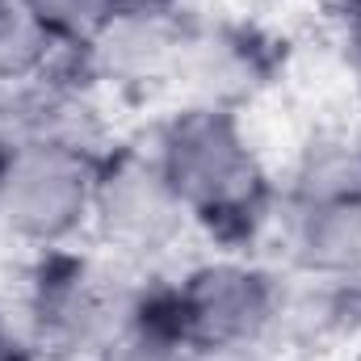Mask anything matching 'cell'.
I'll use <instances>...</instances> for the list:
<instances>
[{
    "label": "cell",
    "instance_id": "obj_7",
    "mask_svg": "<svg viewBox=\"0 0 361 361\" xmlns=\"http://www.w3.org/2000/svg\"><path fill=\"white\" fill-rule=\"evenodd\" d=\"M189 17L185 13H118L92 42L85 68L122 89H173Z\"/></svg>",
    "mask_w": 361,
    "mask_h": 361
},
{
    "label": "cell",
    "instance_id": "obj_6",
    "mask_svg": "<svg viewBox=\"0 0 361 361\" xmlns=\"http://www.w3.org/2000/svg\"><path fill=\"white\" fill-rule=\"evenodd\" d=\"M277 68L281 47L261 25L189 17L173 89H185L189 105H219L240 114L252 97H261L273 85Z\"/></svg>",
    "mask_w": 361,
    "mask_h": 361
},
{
    "label": "cell",
    "instance_id": "obj_12",
    "mask_svg": "<svg viewBox=\"0 0 361 361\" xmlns=\"http://www.w3.org/2000/svg\"><path fill=\"white\" fill-rule=\"evenodd\" d=\"M30 8L42 21V30L51 34V42L63 55L80 59V68H85V55L92 51V42L122 13L118 0H30Z\"/></svg>",
    "mask_w": 361,
    "mask_h": 361
},
{
    "label": "cell",
    "instance_id": "obj_2",
    "mask_svg": "<svg viewBox=\"0 0 361 361\" xmlns=\"http://www.w3.org/2000/svg\"><path fill=\"white\" fill-rule=\"evenodd\" d=\"M101 152L80 143L0 147V227L42 252L63 248L92 223Z\"/></svg>",
    "mask_w": 361,
    "mask_h": 361
},
{
    "label": "cell",
    "instance_id": "obj_9",
    "mask_svg": "<svg viewBox=\"0 0 361 361\" xmlns=\"http://www.w3.org/2000/svg\"><path fill=\"white\" fill-rule=\"evenodd\" d=\"M92 361H193L173 307V290H135L126 315L105 336Z\"/></svg>",
    "mask_w": 361,
    "mask_h": 361
},
{
    "label": "cell",
    "instance_id": "obj_16",
    "mask_svg": "<svg viewBox=\"0 0 361 361\" xmlns=\"http://www.w3.org/2000/svg\"><path fill=\"white\" fill-rule=\"evenodd\" d=\"M353 143H357V152H361V122H357V130H353Z\"/></svg>",
    "mask_w": 361,
    "mask_h": 361
},
{
    "label": "cell",
    "instance_id": "obj_1",
    "mask_svg": "<svg viewBox=\"0 0 361 361\" xmlns=\"http://www.w3.org/2000/svg\"><path fill=\"white\" fill-rule=\"evenodd\" d=\"M156 152L185 219L219 244H248L269 223L277 189L235 109L185 101L160 126Z\"/></svg>",
    "mask_w": 361,
    "mask_h": 361
},
{
    "label": "cell",
    "instance_id": "obj_11",
    "mask_svg": "<svg viewBox=\"0 0 361 361\" xmlns=\"http://www.w3.org/2000/svg\"><path fill=\"white\" fill-rule=\"evenodd\" d=\"M59 59H63V51L51 42V34L34 17L30 0H0V89L59 72L55 68Z\"/></svg>",
    "mask_w": 361,
    "mask_h": 361
},
{
    "label": "cell",
    "instance_id": "obj_5",
    "mask_svg": "<svg viewBox=\"0 0 361 361\" xmlns=\"http://www.w3.org/2000/svg\"><path fill=\"white\" fill-rule=\"evenodd\" d=\"M169 290L193 349H257L273 336L281 281L261 265L235 257L206 261Z\"/></svg>",
    "mask_w": 361,
    "mask_h": 361
},
{
    "label": "cell",
    "instance_id": "obj_4",
    "mask_svg": "<svg viewBox=\"0 0 361 361\" xmlns=\"http://www.w3.org/2000/svg\"><path fill=\"white\" fill-rule=\"evenodd\" d=\"M185 206L152 147H105L92 185V231L118 257H156L185 227Z\"/></svg>",
    "mask_w": 361,
    "mask_h": 361
},
{
    "label": "cell",
    "instance_id": "obj_15",
    "mask_svg": "<svg viewBox=\"0 0 361 361\" xmlns=\"http://www.w3.org/2000/svg\"><path fill=\"white\" fill-rule=\"evenodd\" d=\"M126 13H177L185 0H118Z\"/></svg>",
    "mask_w": 361,
    "mask_h": 361
},
{
    "label": "cell",
    "instance_id": "obj_8",
    "mask_svg": "<svg viewBox=\"0 0 361 361\" xmlns=\"http://www.w3.org/2000/svg\"><path fill=\"white\" fill-rule=\"evenodd\" d=\"M286 248L302 277H357L361 273V197L286 206Z\"/></svg>",
    "mask_w": 361,
    "mask_h": 361
},
{
    "label": "cell",
    "instance_id": "obj_14",
    "mask_svg": "<svg viewBox=\"0 0 361 361\" xmlns=\"http://www.w3.org/2000/svg\"><path fill=\"white\" fill-rule=\"evenodd\" d=\"M30 341L21 328H13L8 319H0V361H30Z\"/></svg>",
    "mask_w": 361,
    "mask_h": 361
},
{
    "label": "cell",
    "instance_id": "obj_3",
    "mask_svg": "<svg viewBox=\"0 0 361 361\" xmlns=\"http://www.w3.org/2000/svg\"><path fill=\"white\" fill-rule=\"evenodd\" d=\"M135 294H122L114 277L89 257L47 248L25 286V341L42 353H97L118 328Z\"/></svg>",
    "mask_w": 361,
    "mask_h": 361
},
{
    "label": "cell",
    "instance_id": "obj_10",
    "mask_svg": "<svg viewBox=\"0 0 361 361\" xmlns=\"http://www.w3.org/2000/svg\"><path fill=\"white\" fill-rule=\"evenodd\" d=\"M361 197V152L353 135H315L286 189V206H307V202H345Z\"/></svg>",
    "mask_w": 361,
    "mask_h": 361
},
{
    "label": "cell",
    "instance_id": "obj_13",
    "mask_svg": "<svg viewBox=\"0 0 361 361\" xmlns=\"http://www.w3.org/2000/svg\"><path fill=\"white\" fill-rule=\"evenodd\" d=\"M332 17H336V34H341L345 63H349V72L357 76V85H361V0H336L332 4Z\"/></svg>",
    "mask_w": 361,
    "mask_h": 361
}]
</instances>
